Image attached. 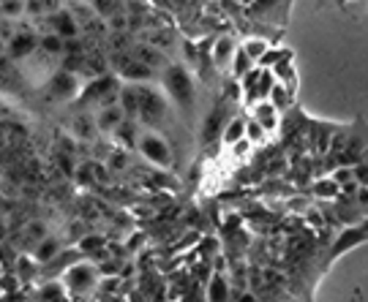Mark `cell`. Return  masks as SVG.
Masks as SVG:
<instances>
[{
  "instance_id": "6da1fadb",
  "label": "cell",
  "mask_w": 368,
  "mask_h": 302,
  "mask_svg": "<svg viewBox=\"0 0 368 302\" xmlns=\"http://www.w3.org/2000/svg\"><path fill=\"white\" fill-rule=\"evenodd\" d=\"M161 82H164V90L169 93V98L188 112L194 106V79L188 74V68L181 66V63H169V68L161 71Z\"/></svg>"
},
{
  "instance_id": "7a4b0ae2",
  "label": "cell",
  "mask_w": 368,
  "mask_h": 302,
  "mask_svg": "<svg viewBox=\"0 0 368 302\" xmlns=\"http://www.w3.org/2000/svg\"><path fill=\"white\" fill-rule=\"evenodd\" d=\"M139 155L147 158L150 164H156L158 169H175V153L169 147V142L153 131H142L139 133V144H137Z\"/></svg>"
},
{
  "instance_id": "3957f363",
  "label": "cell",
  "mask_w": 368,
  "mask_h": 302,
  "mask_svg": "<svg viewBox=\"0 0 368 302\" xmlns=\"http://www.w3.org/2000/svg\"><path fill=\"white\" fill-rule=\"evenodd\" d=\"M139 120L147 126V129H156L164 123L167 117V98L156 90V87L139 85Z\"/></svg>"
},
{
  "instance_id": "277c9868",
  "label": "cell",
  "mask_w": 368,
  "mask_h": 302,
  "mask_svg": "<svg viewBox=\"0 0 368 302\" xmlns=\"http://www.w3.org/2000/svg\"><path fill=\"white\" fill-rule=\"evenodd\" d=\"M115 95H120V90H118V77L107 74V77L93 79L91 85H85V90H82L80 98H77V104H98V106L104 109V106H112Z\"/></svg>"
},
{
  "instance_id": "5b68a950",
  "label": "cell",
  "mask_w": 368,
  "mask_h": 302,
  "mask_svg": "<svg viewBox=\"0 0 368 302\" xmlns=\"http://www.w3.org/2000/svg\"><path fill=\"white\" fill-rule=\"evenodd\" d=\"M232 117H234V115H232V101L230 98H224V101H221L219 106H213V112L205 117V126H202V133H199L202 144H205V147H210L219 136L224 139V131H227Z\"/></svg>"
},
{
  "instance_id": "8992f818",
  "label": "cell",
  "mask_w": 368,
  "mask_h": 302,
  "mask_svg": "<svg viewBox=\"0 0 368 302\" xmlns=\"http://www.w3.org/2000/svg\"><path fill=\"white\" fill-rule=\"evenodd\" d=\"M112 60H115L118 77H123V79H129V82H147V79L156 77V71H153L150 66L139 63L131 52H115Z\"/></svg>"
},
{
  "instance_id": "52a82bcc",
  "label": "cell",
  "mask_w": 368,
  "mask_h": 302,
  "mask_svg": "<svg viewBox=\"0 0 368 302\" xmlns=\"http://www.w3.org/2000/svg\"><path fill=\"white\" fill-rule=\"evenodd\" d=\"M95 275H98V270L93 267L91 261H80V264H74L71 270L63 272V286L68 292H74V294H85V292L93 289Z\"/></svg>"
},
{
  "instance_id": "ba28073f",
  "label": "cell",
  "mask_w": 368,
  "mask_h": 302,
  "mask_svg": "<svg viewBox=\"0 0 368 302\" xmlns=\"http://www.w3.org/2000/svg\"><path fill=\"white\" fill-rule=\"evenodd\" d=\"M46 93H49V98H55V101H71V98H80V93H82L80 77H77V74H68V71H57V74L49 79Z\"/></svg>"
},
{
  "instance_id": "9c48e42d",
  "label": "cell",
  "mask_w": 368,
  "mask_h": 302,
  "mask_svg": "<svg viewBox=\"0 0 368 302\" xmlns=\"http://www.w3.org/2000/svg\"><path fill=\"white\" fill-rule=\"evenodd\" d=\"M49 19V28L52 33H57L63 41H71V39H80V19L71 14V11H55L46 17Z\"/></svg>"
},
{
  "instance_id": "30bf717a",
  "label": "cell",
  "mask_w": 368,
  "mask_h": 302,
  "mask_svg": "<svg viewBox=\"0 0 368 302\" xmlns=\"http://www.w3.org/2000/svg\"><path fill=\"white\" fill-rule=\"evenodd\" d=\"M363 240H368V223L358 226V229H349V232H344V234L335 240V245L330 248V259H338L344 251L355 248V245H358V243H363Z\"/></svg>"
},
{
  "instance_id": "8fae6325",
  "label": "cell",
  "mask_w": 368,
  "mask_h": 302,
  "mask_svg": "<svg viewBox=\"0 0 368 302\" xmlns=\"http://www.w3.org/2000/svg\"><path fill=\"white\" fill-rule=\"evenodd\" d=\"M36 46H42V39H36L30 30H22V33H14V39L8 41V55L11 57H28Z\"/></svg>"
},
{
  "instance_id": "7c38bea8",
  "label": "cell",
  "mask_w": 368,
  "mask_h": 302,
  "mask_svg": "<svg viewBox=\"0 0 368 302\" xmlns=\"http://www.w3.org/2000/svg\"><path fill=\"white\" fill-rule=\"evenodd\" d=\"M131 55L137 57L139 63L150 66L153 71H156V68H161V66H164V68H169V66H167V57H164V52H161V49H156L153 44H137V46L131 49Z\"/></svg>"
},
{
  "instance_id": "4fadbf2b",
  "label": "cell",
  "mask_w": 368,
  "mask_h": 302,
  "mask_svg": "<svg viewBox=\"0 0 368 302\" xmlns=\"http://www.w3.org/2000/svg\"><path fill=\"white\" fill-rule=\"evenodd\" d=\"M234 55H237V44H234L232 36H221V39H216V44H213V63H216L219 68H227V66H232Z\"/></svg>"
},
{
  "instance_id": "5bb4252c",
  "label": "cell",
  "mask_w": 368,
  "mask_h": 302,
  "mask_svg": "<svg viewBox=\"0 0 368 302\" xmlns=\"http://www.w3.org/2000/svg\"><path fill=\"white\" fill-rule=\"evenodd\" d=\"M123 117H126V112H123L120 106H115V104H112V106H104V109L98 112L95 126H98V131H104V133H107V131H118L123 123H126Z\"/></svg>"
},
{
  "instance_id": "9a60e30c",
  "label": "cell",
  "mask_w": 368,
  "mask_h": 302,
  "mask_svg": "<svg viewBox=\"0 0 368 302\" xmlns=\"http://www.w3.org/2000/svg\"><path fill=\"white\" fill-rule=\"evenodd\" d=\"M251 120H257L265 131H273L278 126V109L270 101H259V104L251 109Z\"/></svg>"
},
{
  "instance_id": "2e32d148",
  "label": "cell",
  "mask_w": 368,
  "mask_h": 302,
  "mask_svg": "<svg viewBox=\"0 0 368 302\" xmlns=\"http://www.w3.org/2000/svg\"><path fill=\"white\" fill-rule=\"evenodd\" d=\"M33 256H36V264H52V261L60 256V240L57 237H44L39 245H36V251H33Z\"/></svg>"
},
{
  "instance_id": "e0dca14e",
  "label": "cell",
  "mask_w": 368,
  "mask_h": 302,
  "mask_svg": "<svg viewBox=\"0 0 368 302\" xmlns=\"http://www.w3.org/2000/svg\"><path fill=\"white\" fill-rule=\"evenodd\" d=\"M254 68H257V63L246 55V49H243V46H237V55H234V60H232V79L243 82V79H246Z\"/></svg>"
},
{
  "instance_id": "ac0fdd59",
  "label": "cell",
  "mask_w": 368,
  "mask_h": 302,
  "mask_svg": "<svg viewBox=\"0 0 368 302\" xmlns=\"http://www.w3.org/2000/svg\"><path fill=\"white\" fill-rule=\"evenodd\" d=\"M246 126H248V117H240V115H237V117H232L227 131H224V139H221V142H224L227 147H234L237 142H243V139H246Z\"/></svg>"
},
{
  "instance_id": "d6986e66",
  "label": "cell",
  "mask_w": 368,
  "mask_h": 302,
  "mask_svg": "<svg viewBox=\"0 0 368 302\" xmlns=\"http://www.w3.org/2000/svg\"><path fill=\"white\" fill-rule=\"evenodd\" d=\"M243 49H246V55L259 66V60L270 52V44H268V39H262V36H251V39H246V41L240 44Z\"/></svg>"
},
{
  "instance_id": "ffe728a7",
  "label": "cell",
  "mask_w": 368,
  "mask_h": 302,
  "mask_svg": "<svg viewBox=\"0 0 368 302\" xmlns=\"http://www.w3.org/2000/svg\"><path fill=\"white\" fill-rule=\"evenodd\" d=\"M120 109L126 112V120H134V117H139L137 87H123V90H120Z\"/></svg>"
},
{
  "instance_id": "44dd1931",
  "label": "cell",
  "mask_w": 368,
  "mask_h": 302,
  "mask_svg": "<svg viewBox=\"0 0 368 302\" xmlns=\"http://www.w3.org/2000/svg\"><path fill=\"white\" fill-rule=\"evenodd\" d=\"M107 248V240L101 237V234H88V237H82L80 240V254L82 256H91V259H95V256H101V251Z\"/></svg>"
},
{
  "instance_id": "7402d4cb",
  "label": "cell",
  "mask_w": 368,
  "mask_h": 302,
  "mask_svg": "<svg viewBox=\"0 0 368 302\" xmlns=\"http://www.w3.org/2000/svg\"><path fill=\"white\" fill-rule=\"evenodd\" d=\"M311 194L320 196V199H335V196H341V185L333 177H324V180H317L311 185Z\"/></svg>"
},
{
  "instance_id": "603a6c76",
  "label": "cell",
  "mask_w": 368,
  "mask_h": 302,
  "mask_svg": "<svg viewBox=\"0 0 368 302\" xmlns=\"http://www.w3.org/2000/svg\"><path fill=\"white\" fill-rule=\"evenodd\" d=\"M95 120H91L88 115H82V117H74V136L77 139H82V142H91L93 136H95Z\"/></svg>"
},
{
  "instance_id": "cb8c5ba5",
  "label": "cell",
  "mask_w": 368,
  "mask_h": 302,
  "mask_svg": "<svg viewBox=\"0 0 368 302\" xmlns=\"http://www.w3.org/2000/svg\"><path fill=\"white\" fill-rule=\"evenodd\" d=\"M210 302H230V286L224 281L221 272L213 275V283H210Z\"/></svg>"
},
{
  "instance_id": "d4e9b609",
  "label": "cell",
  "mask_w": 368,
  "mask_h": 302,
  "mask_svg": "<svg viewBox=\"0 0 368 302\" xmlns=\"http://www.w3.org/2000/svg\"><path fill=\"white\" fill-rule=\"evenodd\" d=\"M292 101H295V93H289L286 87L278 82V85L273 87V93H270V104L276 106L278 112H284V109H289V106H292Z\"/></svg>"
},
{
  "instance_id": "484cf974",
  "label": "cell",
  "mask_w": 368,
  "mask_h": 302,
  "mask_svg": "<svg viewBox=\"0 0 368 302\" xmlns=\"http://www.w3.org/2000/svg\"><path fill=\"white\" fill-rule=\"evenodd\" d=\"M42 49H44L46 55H52V57H63L66 55V41L57 36V33H46V36H42Z\"/></svg>"
},
{
  "instance_id": "4316f807",
  "label": "cell",
  "mask_w": 368,
  "mask_h": 302,
  "mask_svg": "<svg viewBox=\"0 0 368 302\" xmlns=\"http://www.w3.org/2000/svg\"><path fill=\"white\" fill-rule=\"evenodd\" d=\"M118 133V142H123V144H129L131 150H137V144H139V133H137V126L131 123V120H126L120 129L115 131Z\"/></svg>"
},
{
  "instance_id": "83f0119b",
  "label": "cell",
  "mask_w": 368,
  "mask_h": 302,
  "mask_svg": "<svg viewBox=\"0 0 368 302\" xmlns=\"http://www.w3.org/2000/svg\"><path fill=\"white\" fill-rule=\"evenodd\" d=\"M77 182L80 185H85V188H93L98 180H95V174H93V161H88V164H82L80 169H77Z\"/></svg>"
},
{
  "instance_id": "f1b7e54d",
  "label": "cell",
  "mask_w": 368,
  "mask_h": 302,
  "mask_svg": "<svg viewBox=\"0 0 368 302\" xmlns=\"http://www.w3.org/2000/svg\"><path fill=\"white\" fill-rule=\"evenodd\" d=\"M25 6H28V3H3V6H0V11H3V22L17 19V17L25 11Z\"/></svg>"
},
{
  "instance_id": "f546056e",
  "label": "cell",
  "mask_w": 368,
  "mask_h": 302,
  "mask_svg": "<svg viewBox=\"0 0 368 302\" xmlns=\"http://www.w3.org/2000/svg\"><path fill=\"white\" fill-rule=\"evenodd\" d=\"M333 180L344 188V185H349V182H355V167H338L335 172H333Z\"/></svg>"
},
{
  "instance_id": "4dcf8cb0",
  "label": "cell",
  "mask_w": 368,
  "mask_h": 302,
  "mask_svg": "<svg viewBox=\"0 0 368 302\" xmlns=\"http://www.w3.org/2000/svg\"><path fill=\"white\" fill-rule=\"evenodd\" d=\"M262 136H265V129H262L257 120H251V117H248V126H246V139L254 144V142H262Z\"/></svg>"
},
{
  "instance_id": "1f68e13d",
  "label": "cell",
  "mask_w": 368,
  "mask_h": 302,
  "mask_svg": "<svg viewBox=\"0 0 368 302\" xmlns=\"http://www.w3.org/2000/svg\"><path fill=\"white\" fill-rule=\"evenodd\" d=\"M150 177L161 185V188H178V180L172 174H161V172H150Z\"/></svg>"
},
{
  "instance_id": "d6a6232c",
  "label": "cell",
  "mask_w": 368,
  "mask_h": 302,
  "mask_svg": "<svg viewBox=\"0 0 368 302\" xmlns=\"http://www.w3.org/2000/svg\"><path fill=\"white\" fill-rule=\"evenodd\" d=\"M355 180L360 182V188H368V164L366 161H360V164L355 167Z\"/></svg>"
},
{
  "instance_id": "836d02e7",
  "label": "cell",
  "mask_w": 368,
  "mask_h": 302,
  "mask_svg": "<svg viewBox=\"0 0 368 302\" xmlns=\"http://www.w3.org/2000/svg\"><path fill=\"white\" fill-rule=\"evenodd\" d=\"M109 167H104V164H98V161H93V174H95V180L98 182H107L109 180Z\"/></svg>"
},
{
  "instance_id": "e575fe53",
  "label": "cell",
  "mask_w": 368,
  "mask_h": 302,
  "mask_svg": "<svg viewBox=\"0 0 368 302\" xmlns=\"http://www.w3.org/2000/svg\"><path fill=\"white\" fill-rule=\"evenodd\" d=\"M109 167H112V169H123V167H126V153H123V150H115Z\"/></svg>"
},
{
  "instance_id": "d590c367",
  "label": "cell",
  "mask_w": 368,
  "mask_h": 302,
  "mask_svg": "<svg viewBox=\"0 0 368 302\" xmlns=\"http://www.w3.org/2000/svg\"><path fill=\"white\" fill-rule=\"evenodd\" d=\"M118 286H120V278H104V283H101V292H104V294H112Z\"/></svg>"
},
{
  "instance_id": "8d00e7d4",
  "label": "cell",
  "mask_w": 368,
  "mask_h": 302,
  "mask_svg": "<svg viewBox=\"0 0 368 302\" xmlns=\"http://www.w3.org/2000/svg\"><path fill=\"white\" fill-rule=\"evenodd\" d=\"M248 147H251V142H248V139L237 142V144H234V155H246V153H248Z\"/></svg>"
},
{
  "instance_id": "74e56055",
  "label": "cell",
  "mask_w": 368,
  "mask_h": 302,
  "mask_svg": "<svg viewBox=\"0 0 368 302\" xmlns=\"http://www.w3.org/2000/svg\"><path fill=\"white\" fill-rule=\"evenodd\" d=\"M358 202H360V205H363V207L368 210V188H360V194H358Z\"/></svg>"
}]
</instances>
